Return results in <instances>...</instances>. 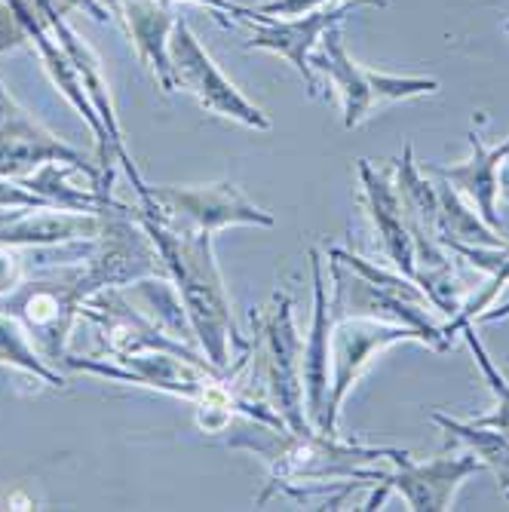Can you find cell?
Returning <instances> with one entry per match:
<instances>
[{"label": "cell", "mask_w": 509, "mask_h": 512, "mask_svg": "<svg viewBox=\"0 0 509 512\" xmlns=\"http://www.w3.org/2000/svg\"><path fill=\"white\" fill-rule=\"evenodd\" d=\"M470 142H473V160L467 163H460V166H427L424 172L427 175H436L442 181H451L457 184V191L460 194H467L482 218L500 230V218H497V191H500V178H497V169L503 166V160L509 157V138L500 145V148H485L482 145V138L479 135H470Z\"/></svg>", "instance_id": "9"}, {"label": "cell", "mask_w": 509, "mask_h": 512, "mask_svg": "<svg viewBox=\"0 0 509 512\" xmlns=\"http://www.w3.org/2000/svg\"><path fill=\"white\" fill-rule=\"evenodd\" d=\"M313 258V283H316V313H313V329L304 344L301 356V375H304V390H307V408L310 421L316 424L319 433L335 436V424L329 414V353H332V307L326 301V286H322V270H319V255L310 252Z\"/></svg>", "instance_id": "6"}, {"label": "cell", "mask_w": 509, "mask_h": 512, "mask_svg": "<svg viewBox=\"0 0 509 512\" xmlns=\"http://www.w3.org/2000/svg\"><path fill=\"white\" fill-rule=\"evenodd\" d=\"M335 16H341V13H329V16H319V19H307L304 25H289V28H276V34L273 37H261L258 43L261 46H270V50H276V53H283V56H289L304 74H307V65H304V53H307V46L313 43L310 37H316L322 28H326Z\"/></svg>", "instance_id": "14"}, {"label": "cell", "mask_w": 509, "mask_h": 512, "mask_svg": "<svg viewBox=\"0 0 509 512\" xmlns=\"http://www.w3.org/2000/svg\"><path fill=\"white\" fill-rule=\"evenodd\" d=\"M359 175H362L365 194H368V212L375 218L387 258L396 264V270L402 276L414 279V273H418V252H414V240L405 227L396 188H390L384 175H378L372 166H368V160H359Z\"/></svg>", "instance_id": "8"}, {"label": "cell", "mask_w": 509, "mask_h": 512, "mask_svg": "<svg viewBox=\"0 0 509 512\" xmlns=\"http://www.w3.org/2000/svg\"><path fill=\"white\" fill-rule=\"evenodd\" d=\"M191 53H194V65H178V68L188 71L184 83H188V86L197 92V96L203 99V105H206L209 111H215V114H221V117H234V120H240V123H246V126H255V129H270V120H267L258 108H252L243 96H237L234 86H227V83L212 71V65L194 50V46H191Z\"/></svg>", "instance_id": "10"}, {"label": "cell", "mask_w": 509, "mask_h": 512, "mask_svg": "<svg viewBox=\"0 0 509 512\" xmlns=\"http://www.w3.org/2000/svg\"><path fill=\"white\" fill-rule=\"evenodd\" d=\"M506 497H509V491H506Z\"/></svg>", "instance_id": "16"}, {"label": "cell", "mask_w": 509, "mask_h": 512, "mask_svg": "<svg viewBox=\"0 0 509 512\" xmlns=\"http://www.w3.org/2000/svg\"><path fill=\"white\" fill-rule=\"evenodd\" d=\"M326 53L329 59H319V65L326 68L341 96H344V126L353 129L359 126L368 114L384 102L421 96V92H436V80H402V77H381V74H365L359 71L344 50L335 43V37H326Z\"/></svg>", "instance_id": "5"}, {"label": "cell", "mask_w": 509, "mask_h": 512, "mask_svg": "<svg viewBox=\"0 0 509 512\" xmlns=\"http://www.w3.org/2000/svg\"><path fill=\"white\" fill-rule=\"evenodd\" d=\"M433 421L448 433V436H457L464 439L473 454L485 463L488 470H494V476L500 479V488L509 491V439L503 433H488V427H476V424H460V421H451L445 414H433Z\"/></svg>", "instance_id": "12"}, {"label": "cell", "mask_w": 509, "mask_h": 512, "mask_svg": "<svg viewBox=\"0 0 509 512\" xmlns=\"http://www.w3.org/2000/svg\"><path fill=\"white\" fill-rule=\"evenodd\" d=\"M439 197V240L445 243H464V246H482V249H509L506 237H497L476 218V212H467L460 200L451 194V188L442 181L436 184Z\"/></svg>", "instance_id": "11"}, {"label": "cell", "mask_w": 509, "mask_h": 512, "mask_svg": "<svg viewBox=\"0 0 509 512\" xmlns=\"http://www.w3.org/2000/svg\"><path fill=\"white\" fill-rule=\"evenodd\" d=\"M157 197L172 203L169 212H181V230L212 234L227 224H273V218L255 209L234 184H212V188L200 191H160Z\"/></svg>", "instance_id": "7"}, {"label": "cell", "mask_w": 509, "mask_h": 512, "mask_svg": "<svg viewBox=\"0 0 509 512\" xmlns=\"http://www.w3.org/2000/svg\"><path fill=\"white\" fill-rule=\"evenodd\" d=\"M464 338H467L470 350L476 353V362L482 365V375H485V381H488L491 393L497 396V411H494V414H485V417H473L470 424H476V427H488V430H497V433H503V436L509 439V384H506V378L497 371V365L491 362V356L485 353V347H482V341L476 338V329H473L470 322L464 325Z\"/></svg>", "instance_id": "13"}, {"label": "cell", "mask_w": 509, "mask_h": 512, "mask_svg": "<svg viewBox=\"0 0 509 512\" xmlns=\"http://www.w3.org/2000/svg\"><path fill=\"white\" fill-rule=\"evenodd\" d=\"M335 332H332V393H329V414L332 424L338 421L341 402L350 390V384H356L359 371L368 365L378 350L396 344V341H421L424 338L408 329V325H384L381 319L372 316H347V319H335Z\"/></svg>", "instance_id": "4"}, {"label": "cell", "mask_w": 509, "mask_h": 512, "mask_svg": "<svg viewBox=\"0 0 509 512\" xmlns=\"http://www.w3.org/2000/svg\"><path fill=\"white\" fill-rule=\"evenodd\" d=\"M503 316H509V304L503 310H497V313H482V319H503Z\"/></svg>", "instance_id": "15"}, {"label": "cell", "mask_w": 509, "mask_h": 512, "mask_svg": "<svg viewBox=\"0 0 509 512\" xmlns=\"http://www.w3.org/2000/svg\"><path fill=\"white\" fill-rule=\"evenodd\" d=\"M151 230L157 234L181 283L184 301H188L194 319V332L206 344L212 362L224 368L230 359L227 341H237L240 350H249V344L237 338L234 322H230V307L224 301L221 276L212 264V234H200V230H175V234H166V230L157 227Z\"/></svg>", "instance_id": "1"}, {"label": "cell", "mask_w": 509, "mask_h": 512, "mask_svg": "<svg viewBox=\"0 0 509 512\" xmlns=\"http://www.w3.org/2000/svg\"><path fill=\"white\" fill-rule=\"evenodd\" d=\"M396 473H384L381 494H375L362 509H378L390 491H399L408 503V509H448L454 500V491L460 488L467 476L485 470V463L476 454L464 457H436L430 463H411L408 451L399 454Z\"/></svg>", "instance_id": "3"}, {"label": "cell", "mask_w": 509, "mask_h": 512, "mask_svg": "<svg viewBox=\"0 0 509 512\" xmlns=\"http://www.w3.org/2000/svg\"><path fill=\"white\" fill-rule=\"evenodd\" d=\"M258 332L264 341V375L273 393L276 414L295 433H307L304 421V375L301 356L304 347L292 325V301L286 295H276L273 307L258 319Z\"/></svg>", "instance_id": "2"}]
</instances>
